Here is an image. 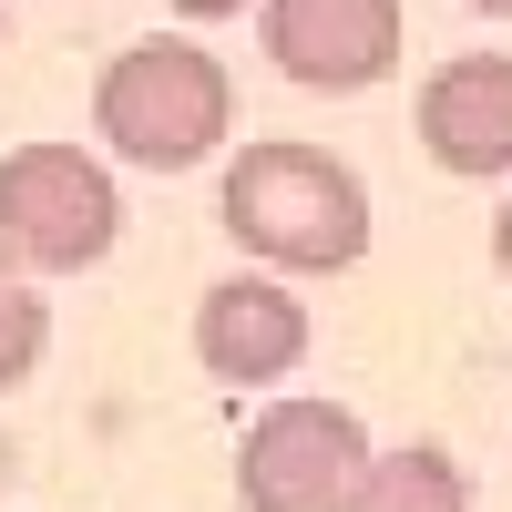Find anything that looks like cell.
Listing matches in <instances>:
<instances>
[{"mask_svg":"<svg viewBox=\"0 0 512 512\" xmlns=\"http://www.w3.org/2000/svg\"><path fill=\"white\" fill-rule=\"evenodd\" d=\"M216 216H226V236L256 267H277V277H338V267L369 256V185H359V164L328 154V144H287V134L246 144L226 164Z\"/></svg>","mask_w":512,"mask_h":512,"instance_id":"cell-1","label":"cell"},{"mask_svg":"<svg viewBox=\"0 0 512 512\" xmlns=\"http://www.w3.org/2000/svg\"><path fill=\"white\" fill-rule=\"evenodd\" d=\"M93 134L123 164H144V175H185V164H205L236 134V82L185 31L123 41V52L103 62V82H93Z\"/></svg>","mask_w":512,"mask_h":512,"instance_id":"cell-2","label":"cell"},{"mask_svg":"<svg viewBox=\"0 0 512 512\" xmlns=\"http://www.w3.org/2000/svg\"><path fill=\"white\" fill-rule=\"evenodd\" d=\"M123 236V195L82 144H11L0 154V256L11 277H82Z\"/></svg>","mask_w":512,"mask_h":512,"instance_id":"cell-3","label":"cell"},{"mask_svg":"<svg viewBox=\"0 0 512 512\" xmlns=\"http://www.w3.org/2000/svg\"><path fill=\"white\" fill-rule=\"evenodd\" d=\"M369 482V431L338 400H267L236 451V502L246 512H359Z\"/></svg>","mask_w":512,"mask_h":512,"instance_id":"cell-4","label":"cell"},{"mask_svg":"<svg viewBox=\"0 0 512 512\" xmlns=\"http://www.w3.org/2000/svg\"><path fill=\"white\" fill-rule=\"evenodd\" d=\"M267 62L308 93H369L400 72V0H267Z\"/></svg>","mask_w":512,"mask_h":512,"instance_id":"cell-5","label":"cell"},{"mask_svg":"<svg viewBox=\"0 0 512 512\" xmlns=\"http://www.w3.org/2000/svg\"><path fill=\"white\" fill-rule=\"evenodd\" d=\"M410 123H420V154H431L441 175H472V185L512 175V52L441 62L431 82H420Z\"/></svg>","mask_w":512,"mask_h":512,"instance_id":"cell-6","label":"cell"},{"mask_svg":"<svg viewBox=\"0 0 512 512\" xmlns=\"http://www.w3.org/2000/svg\"><path fill=\"white\" fill-rule=\"evenodd\" d=\"M195 359H205V379L267 390L308 359V297H287L277 277H216L195 297Z\"/></svg>","mask_w":512,"mask_h":512,"instance_id":"cell-7","label":"cell"},{"mask_svg":"<svg viewBox=\"0 0 512 512\" xmlns=\"http://www.w3.org/2000/svg\"><path fill=\"white\" fill-rule=\"evenodd\" d=\"M359 512H472V482L441 441H410V451H369V482Z\"/></svg>","mask_w":512,"mask_h":512,"instance_id":"cell-8","label":"cell"},{"mask_svg":"<svg viewBox=\"0 0 512 512\" xmlns=\"http://www.w3.org/2000/svg\"><path fill=\"white\" fill-rule=\"evenodd\" d=\"M41 349H52V308L0 267V390H21V379L41 369Z\"/></svg>","mask_w":512,"mask_h":512,"instance_id":"cell-9","label":"cell"},{"mask_svg":"<svg viewBox=\"0 0 512 512\" xmlns=\"http://www.w3.org/2000/svg\"><path fill=\"white\" fill-rule=\"evenodd\" d=\"M164 11H175V21H236L246 0H164Z\"/></svg>","mask_w":512,"mask_h":512,"instance_id":"cell-10","label":"cell"},{"mask_svg":"<svg viewBox=\"0 0 512 512\" xmlns=\"http://www.w3.org/2000/svg\"><path fill=\"white\" fill-rule=\"evenodd\" d=\"M492 256H502V277H512V205H502V226H492Z\"/></svg>","mask_w":512,"mask_h":512,"instance_id":"cell-11","label":"cell"},{"mask_svg":"<svg viewBox=\"0 0 512 512\" xmlns=\"http://www.w3.org/2000/svg\"><path fill=\"white\" fill-rule=\"evenodd\" d=\"M461 11H512V0H461Z\"/></svg>","mask_w":512,"mask_h":512,"instance_id":"cell-12","label":"cell"},{"mask_svg":"<svg viewBox=\"0 0 512 512\" xmlns=\"http://www.w3.org/2000/svg\"><path fill=\"white\" fill-rule=\"evenodd\" d=\"M0 41H11V11H0Z\"/></svg>","mask_w":512,"mask_h":512,"instance_id":"cell-13","label":"cell"}]
</instances>
